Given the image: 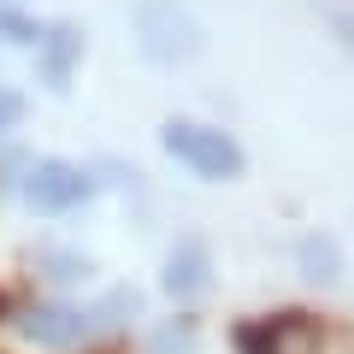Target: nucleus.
<instances>
[{"label": "nucleus", "instance_id": "1", "mask_svg": "<svg viewBox=\"0 0 354 354\" xmlns=\"http://www.w3.org/2000/svg\"><path fill=\"white\" fill-rule=\"evenodd\" d=\"M130 30H136V48L148 65H195L207 53V24L183 6V0H136L130 6Z\"/></svg>", "mask_w": 354, "mask_h": 354}, {"label": "nucleus", "instance_id": "2", "mask_svg": "<svg viewBox=\"0 0 354 354\" xmlns=\"http://www.w3.org/2000/svg\"><path fill=\"white\" fill-rule=\"evenodd\" d=\"M160 148L171 153L177 165H189L195 177H207V183H236V177L248 171L242 142L230 136V130H218V124H201V118H165Z\"/></svg>", "mask_w": 354, "mask_h": 354}, {"label": "nucleus", "instance_id": "3", "mask_svg": "<svg viewBox=\"0 0 354 354\" xmlns=\"http://www.w3.org/2000/svg\"><path fill=\"white\" fill-rule=\"evenodd\" d=\"M130 307H136V290H118L113 301L95 307V313L65 307V301H41V307H30V313L18 319V330H24V342H36V348H77L95 325H106V313H130Z\"/></svg>", "mask_w": 354, "mask_h": 354}, {"label": "nucleus", "instance_id": "4", "mask_svg": "<svg viewBox=\"0 0 354 354\" xmlns=\"http://www.w3.org/2000/svg\"><path fill=\"white\" fill-rule=\"evenodd\" d=\"M18 189H24V201L36 213H71V207L95 201V177L83 165H71V160H30Z\"/></svg>", "mask_w": 354, "mask_h": 354}, {"label": "nucleus", "instance_id": "5", "mask_svg": "<svg viewBox=\"0 0 354 354\" xmlns=\"http://www.w3.org/2000/svg\"><path fill=\"white\" fill-rule=\"evenodd\" d=\"M242 354H325V330L313 313H272L236 330Z\"/></svg>", "mask_w": 354, "mask_h": 354}, {"label": "nucleus", "instance_id": "6", "mask_svg": "<svg viewBox=\"0 0 354 354\" xmlns=\"http://www.w3.org/2000/svg\"><path fill=\"white\" fill-rule=\"evenodd\" d=\"M160 283H165L171 301H201V295L213 290V248H207L201 236H177L171 254H165Z\"/></svg>", "mask_w": 354, "mask_h": 354}, {"label": "nucleus", "instance_id": "7", "mask_svg": "<svg viewBox=\"0 0 354 354\" xmlns=\"http://www.w3.org/2000/svg\"><path fill=\"white\" fill-rule=\"evenodd\" d=\"M83 48H88V30L71 24V18H59V24L41 30V41H36V71H41V83H48L53 95L71 88V71L83 65Z\"/></svg>", "mask_w": 354, "mask_h": 354}, {"label": "nucleus", "instance_id": "8", "mask_svg": "<svg viewBox=\"0 0 354 354\" xmlns=\"http://www.w3.org/2000/svg\"><path fill=\"white\" fill-rule=\"evenodd\" d=\"M295 266H301V278L307 283H342V248L330 236H301L295 242Z\"/></svg>", "mask_w": 354, "mask_h": 354}, {"label": "nucleus", "instance_id": "9", "mask_svg": "<svg viewBox=\"0 0 354 354\" xmlns=\"http://www.w3.org/2000/svg\"><path fill=\"white\" fill-rule=\"evenodd\" d=\"M41 266H48L53 283H88L95 278V260L88 254H71V248H41Z\"/></svg>", "mask_w": 354, "mask_h": 354}, {"label": "nucleus", "instance_id": "10", "mask_svg": "<svg viewBox=\"0 0 354 354\" xmlns=\"http://www.w3.org/2000/svg\"><path fill=\"white\" fill-rule=\"evenodd\" d=\"M148 354H195V319H171V325L153 330Z\"/></svg>", "mask_w": 354, "mask_h": 354}, {"label": "nucleus", "instance_id": "11", "mask_svg": "<svg viewBox=\"0 0 354 354\" xmlns=\"http://www.w3.org/2000/svg\"><path fill=\"white\" fill-rule=\"evenodd\" d=\"M0 41H12V48H36V41H41V24H30V18L12 12V6H0Z\"/></svg>", "mask_w": 354, "mask_h": 354}, {"label": "nucleus", "instance_id": "12", "mask_svg": "<svg viewBox=\"0 0 354 354\" xmlns=\"http://www.w3.org/2000/svg\"><path fill=\"white\" fill-rule=\"evenodd\" d=\"M18 124H24V95L0 83V136H12Z\"/></svg>", "mask_w": 354, "mask_h": 354}, {"label": "nucleus", "instance_id": "13", "mask_svg": "<svg viewBox=\"0 0 354 354\" xmlns=\"http://www.w3.org/2000/svg\"><path fill=\"white\" fill-rule=\"evenodd\" d=\"M337 30H342V41H348V48H354V24H348V18H337Z\"/></svg>", "mask_w": 354, "mask_h": 354}, {"label": "nucleus", "instance_id": "14", "mask_svg": "<svg viewBox=\"0 0 354 354\" xmlns=\"http://www.w3.org/2000/svg\"><path fill=\"white\" fill-rule=\"evenodd\" d=\"M0 313H6V301H0Z\"/></svg>", "mask_w": 354, "mask_h": 354}, {"label": "nucleus", "instance_id": "15", "mask_svg": "<svg viewBox=\"0 0 354 354\" xmlns=\"http://www.w3.org/2000/svg\"><path fill=\"white\" fill-rule=\"evenodd\" d=\"M0 6H6V0H0Z\"/></svg>", "mask_w": 354, "mask_h": 354}]
</instances>
